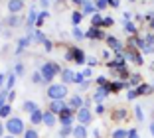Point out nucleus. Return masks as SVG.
Wrapping results in <instances>:
<instances>
[{
	"instance_id": "50",
	"label": "nucleus",
	"mask_w": 154,
	"mask_h": 138,
	"mask_svg": "<svg viewBox=\"0 0 154 138\" xmlns=\"http://www.w3.org/2000/svg\"><path fill=\"white\" fill-rule=\"evenodd\" d=\"M14 97H16V93H14V91H10V93H8V101H12Z\"/></svg>"
},
{
	"instance_id": "1",
	"label": "nucleus",
	"mask_w": 154,
	"mask_h": 138,
	"mask_svg": "<svg viewBox=\"0 0 154 138\" xmlns=\"http://www.w3.org/2000/svg\"><path fill=\"white\" fill-rule=\"evenodd\" d=\"M48 97H50L51 101H59V99L67 97V87H65L63 83H59V85H50V89H48Z\"/></svg>"
},
{
	"instance_id": "21",
	"label": "nucleus",
	"mask_w": 154,
	"mask_h": 138,
	"mask_svg": "<svg viewBox=\"0 0 154 138\" xmlns=\"http://www.w3.org/2000/svg\"><path fill=\"white\" fill-rule=\"evenodd\" d=\"M71 20H73V24H75V26H79V24H81V20H83V14L81 12H73Z\"/></svg>"
},
{
	"instance_id": "48",
	"label": "nucleus",
	"mask_w": 154,
	"mask_h": 138,
	"mask_svg": "<svg viewBox=\"0 0 154 138\" xmlns=\"http://www.w3.org/2000/svg\"><path fill=\"white\" fill-rule=\"evenodd\" d=\"M103 111H105V107H103V105H99V107H97V112H99V115H103Z\"/></svg>"
},
{
	"instance_id": "35",
	"label": "nucleus",
	"mask_w": 154,
	"mask_h": 138,
	"mask_svg": "<svg viewBox=\"0 0 154 138\" xmlns=\"http://www.w3.org/2000/svg\"><path fill=\"white\" fill-rule=\"evenodd\" d=\"M107 0H97V10H103V8H107Z\"/></svg>"
},
{
	"instance_id": "30",
	"label": "nucleus",
	"mask_w": 154,
	"mask_h": 138,
	"mask_svg": "<svg viewBox=\"0 0 154 138\" xmlns=\"http://www.w3.org/2000/svg\"><path fill=\"white\" fill-rule=\"evenodd\" d=\"M34 40H36V41H45V38H44V34L38 30V32H34Z\"/></svg>"
},
{
	"instance_id": "15",
	"label": "nucleus",
	"mask_w": 154,
	"mask_h": 138,
	"mask_svg": "<svg viewBox=\"0 0 154 138\" xmlns=\"http://www.w3.org/2000/svg\"><path fill=\"white\" fill-rule=\"evenodd\" d=\"M81 6H83V12H85V14L95 12V4H93L91 0H83V2H81Z\"/></svg>"
},
{
	"instance_id": "11",
	"label": "nucleus",
	"mask_w": 154,
	"mask_h": 138,
	"mask_svg": "<svg viewBox=\"0 0 154 138\" xmlns=\"http://www.w3.org/2000/svg\"><path fill=\"white\" fill-rule=\"evenodd\" d=\"M73 77H75V73H73L71 69H63V71H61V79H63V85H65V83H73Z\"/></svg>"
},
{
	"instance_id": "54",
	"label": "nucleus",
	"mask_w": 154,
	"mask_h": 138,
	"mask_svg": "<svg viewBox=\"0 0 154 138\" xmlns=\"http://www.w3.org/2000/svg\"><path fill=\"white\" fill-rule=\"evenodd\" d=\"M152 28H154V16H152Z\"/></svg>"
},
{
	"instance_id": "36",
	"label": "nucleus",
	"mask_w": 154,
	"mask_h": 138,
	"mask_svg": "<svg viewBox=\"0 0 154 138\" xmlns=\"http://www.w3.org/2000/svg\"><path fill=\"white\" fill-rule=\"evenodd\" d=\"M83 73H75V77H73V83H83Z\"/></svg>"
},
{
	"instance_id": "26",
	"label": "nucleus",
	"mask_w": 154,
	"mask_h": 138,
	"mask_svg": "<svg viewBox=\"0 0 154 138\" xmlns=\"http://www.w3.org/2000/svg\"><path fill=\"white\" fill-rule=\"evenodd\" d=\"M24 138H38V132L34 128H28L26 132H24Z\"/></svg>"
},
{
	"instance_id": "53",
	"label": "nucleus",
	"mask_w": 154,
	"mask_h": 138,
	"mask_svg": "<svg viewBox=\"0 0 154 138\" xmlns=\"http://www.w3.org/2000/svg\"><path fill=\"white\" fill-rule=\"evenodd\" d=\"M2 138H16V136H10V134H8V136H2Z\"/></svg>"
},
{
	"instance_id": "8",
	"label": "nucleus",
	"mask_w": 154,
	"mask_h": 138,
	"mask_svg": "<svg viewBox=\"0 0 154 138\" xmlns=\"http://www.w3.org/2000/svg\"><path fill=\"white\" fill-rule=\"evenodd\" d=\"M22 8H24V0H10L8 2V10L12 14H18Z\"/></svg>"
},
{
	"instance_id": "16",
	"label": "nucleus",
	"mask_w": 154,
	"mask_h": 138,
	"mask_svg": "<svg viewBox=\"0 0 154 138\" xmlns=\"http://www.w3.org/2000/svg\"><path fill=\"white\" fill-rule=\"evenodd\" d=\"M107 44H109V45H111V48H115V51H117V54H119V55H121V51H122V45H121V44H119V41H117V40H115V38H107Z\"/></svg>"
},
{
	"instance_id": "43",
	"label": "nucleus",
	"mask_w": 154,
	"mask_h": 138,
	"mask_svg": "<svg viewBox=\"0 0 154 138\" xmlns=\"http://www.w3.org/2000/svg\"><path fill=\"white\" fill-rule=\"evenodd\" d=\"M4 103H6V95H4V93H0V109L4 107Z\"/></svg>"
},
{
	"instance_id": "20",
	"label": "nucleus",
	"mask_w": 154,
	"mask_h": 138,
	"mask_svg": "<svg viewBox=\"0 0 154 138\" xmlns=\"http://www.w3.org/2000/svg\"><path fill=\"white\" fill-rule=\"evenodd\" d=\"M20 22H22V20H20L18 14H12V16H10V20H8L10 26H20Z\"/></svg>"
},
{
	"instance_id": "18",
	"label": "nucleus",
	"mask_w": 154,
	"mask_h": 138,
	"mask_svg": "<svg viewBox=\"0 0 154 138\" xmlns=\"http://www.w3.org/2000/svg\"><path fill=\"white\" fill-rule=\"evenodd\" d=\"M103 26V16L101 14H93V18H91V28H99Z\"/></svg>"
},
{
	"instance_id": "47",
	"label": "nucleus",
	"mask_w": 154,
	"mask_h": 138,
	"mask_svg": "<svg viewBox=\"0 0 154 138\" xmlns=\"http://www.w3.org/2000/svg\"><path fill=\"white\" fill-rule=\"evenodd\" d=\"M107 2H109L111 6H119V0H107Z\"/></svg>"
},
{
	"instance_id": "2",
	"label": "nucleus",
	"mask_w": 154,
	"mask_h": 138,
	"mask_svg": "<svg viewBox=\"0 0 154 138\" xmlns=\"http://www.w3.org/2000/svg\"><path fill=\"white\" fill-rule=\"evenodd\" d=\"M4 128L10 132V136H18V134L24 132V122H22V118H8Z\"/></svg>"
},
{
	"instance_id": "34",
	"label": "nucleus",
	"mask_w": 154,
	"mask_h": 138,
	"mask_svg": "<svg viewBox=\"0 0 154 138\" xmlns=\"http://www.w3.org/2000/svg\"><path fill=\"white\" fill-rule=\"evenodd\" d=\"M45 18H48V12H42L40 14V16H38V20H36V24H38V26H40V24H44V20Z\"/></svg>"
},
{
	"instance_id": "49",
	"label": "nucleus",
	"mask_w": 154,
	"mask_h": 138,
	"mask_svg": "<svg viewBox=\"0 0 154 138\" xmlns=\"http://www.w3.org/2000/svg\"><path fill=\"white\" fill-rule=\"evenodd\" d=\"M4 136V124H2V122H0V138Z\"/></svg>"
},
{
	"instance_id": "13",
	"label": "nucleus",
	"mask_w": 154,
	"mask_h": 138,
	"mask_svg": "<svg viewBox=\"0 0 154 138\" xmlns=\"http://www.w3.org/2000/svg\"><path fill=\"white\" fill-rule=\"evenodd\" d=\"M73 136H75V138H87V130H85V126H83V124L75 126V128H73Z\"/></svg>"
},
{
	"instance_id": "12",
	"label": "nucleus",
	"mask_w": 154,
	"mask_h": 138,
	"mask_svg": "<svg viewBox=\"0 0 154 138\" xmlns=\"http://www.w3.org/2000/svg\"><path fill=\"white\" fill-rule=\"evenodd\" d=\"M42 122H45V124L48 126H55V115L54 112H44V120H42Z\"/></svg>"
},
{
	"instance_id": "38",
	"label": "nucleus",
	"mask_w": 154,
	"mask_h": 138,
	"mask_svg": "<svg viewBox=\"0 0 154 138\" xmlns=\"http://www.w3.org/2000/svg\"><path fill=\"white\" fill-rule=\"evenodd\" d=\"M138 83H140V77L138 75H132L131 81H128V85H138Z\"/></svg>"
},
{
	"instance_id": "37",
	"label": "nucleus",
	"mask_w": 154,
	"mask_h": 138,
	"mask_svg": "<svg viewBox=\"0 0 154 138\" xmlns=\"http://www.w3.org/2000/svg\"><path fill=\"white\" fill-rule=\"evenodd\" d=\"M134 112H136V118H138V120L144 118V112H142V109H140V107H136V109H134Z\"/></svg>"
},
{
	"instance_id": "5",
	"label": "nucleus",
	"mask_w": 154,
	"mask_h": 138,
	"mask_svg": "<svg viewBox=\"0 0 154 138\" xmlns=\"http://www.w3.org/2000/svg\"><path fill=\"white\" fill-rule=\"evenodd\" d=\"M65 109H67V107H65L63 99H59V101H51V105H50V112H54V115H61Z\"/></svg>"
},
{
	"instance_id": "55",
	"label": "nucleus",
	"mask_w": 154,
	"mask_h": 138,
	"mask_svg": "<svg viewBox=\"0 0 154 138\" xmlns=\"http://www.w3.org/2000/svg\"><path fill=\"white\" fill-rule=\"evenodd\" d=\"M152 40H154V38H152Z\"/></svg>"
},
{
	"instance_id": "10",
	"label": "nucleus",
	"mask_w": 154,
	"mask_h": 138,
	"mask_svg": "<svg viewBox=\"0 0 154 138\" xmlns=\"http://www.w3.org/2000/svg\"><path fill=\"white\" fill-rule=\"evenodd\" d=\"M85 38H91V40H99V38H103V32H101L99 28H91V30L85 34Z\"/></svg>"
},
{
	"instance_id": "46",
	"label": "nucleus",
	"mask_w": 154,
	"mask_h": 138,
	"mask_svg": "<svg viewBox=\"0 0 154 138\" xmlns=\"http://www.w3.org/2000/svg\"><path fill=\"white\" fill-rule=\"evenodd\" d=\"M4 81H6V75H2V73H0V87L4 85Z\"/></svg>"
},
{
	"instance_id": "32",
	"label": "nucleus",
	"mask_w": 154,
	"mask_h": 138,
	"mask_svg": "<svg viewBox=\"0 0 154 138\" xmlns=\"http://www.w3.org/2000/svg\"><path fill=\"white\" fill-rule=\"evenodd\" d=\"M22 73H24V65H22V63H18V65L14 67V75H22Z\"/></svg>"
},
{
	"instance_id": "3",
	"label": "nucleus",
	"mask_w": 154,
	"mask_h": 138,
	"mask_svg": "<svg viewBox=\"0 0 154 138\" xmlns=\"http://www.w3.org/2000/svg\"><path fill=\"white\" fill-rule=\"evenodd\" d=\"M40 73H42V79H44L45 83H50V81L54 79V75L57 73V65H55V63H44Z\"/></svg>"
},
{
	"instance_id": "6",
	"label": "nucleus",
	"mask_w": 154,
	"mask_h": 138,
	"mask_svg": "<svg viewBox=\"0 0 154 138\" xmlns=\"http://www.w3.org/2000/svg\"><path fill=\"white\" fill-rule=\"evenodd\" d=\"M73 115H75V111H73V109H65V111L59 115L61 124H63V126H69V124H71V120H73Z\"/></svg>"
},
{
	"instance_id": "41",
	"label": "nucleus",
	"mask_w": 154,
	"mask_h": 138,
	"mask_svg": "<svg viewBox=\"0 0 154 138\" xmlns=\"http://www.w3.org/2000/svg\"><path fill=\"white\" fill-rule=\"evenodd\" d=\"M103 26H113V18H103Z\"/></svg>"
},
{
	"instance_id": "29",
	"label": "nucleus",
	"mask_w": 154,
	"mask_h": 138,
	"mask_svg": "<svg viewBox=\"0 0 154 138\" xmlns=\"http://www.w3.org/2000/svg\"><path fill=\"white\" fill-rule=\"evenodd\" d=\"M125 28H127V32H131V34H136V26L131 22H125Z\"/></svg>"
},
{
	"instance_id": "25",
	"label": "nucleus",
	"mask_w": 154,
	"mask_h": 138,
	"mask_svg": "<svg viewBox=\"0 0 154 138\" xmlns=\"http://www.w3.org/2000/svg\"><path fill=\"white\" fill-rule=\"evenodd\" d=\"M71 132H73V128H71V126H63V128L59 130V136H61V138H65V136H69Z\"/></svg>"
},
{
	"instance_id": "28",
	"label": "nucleus",
	"mask_w": 154,
	"mask_h": 138,
	"mask_svg": "<svg viewBox=\"0 0 154 138\" xmlns=\"http://www.w3.org/2000/svg\"><path fill=\"white\" fill-rule=\"evenodd\" d=\"M136 93H138V95L150 93V87H148V85H140V87H138V89H136Z\"/></svg>"
},
{
	"instance_id": "4",
	"label": "nucleus",
	"mask_w": 154,
	"mask_h": 138,
	"mask_svg": "<svg viewBox=\"0 0 154 138\" xmlns=\"http://www.w3.org/2000/svg\"><path fill=\"white\" fill-rule=\"evenodd\" d=\"M77 118H79V124H89L91 118H93V115H91V111L87 107H81L79 111H77Z\"/></svg>"
},
{
	"instance_id": "23",
	"label": "nucleus",
	"mask_w": 154,
	"mask_h": 138,
	"mask_svg": "<svg viewBox=\"0 0 154 138\" xmlns=\"http://www.w3.org/2000/svg\"><path fill=\"white\" fill-rule=\"evenodd\" d=\"M113 138H127V130L125 128H117L113 132Z\"/></svg>"
},
{
	"instance_id": "24",
	"label": "nucleus",
	"mask_w": 154,
	"mask_h": 138,
	"mask_svg": "<svg viewBox=\"0 0 154 138\" xmlns=\"http://www.w3.org/2000/svg\"><path fill=\"white\" fill-rule=\"evenodd\" d=\"M14 81H16V75H14V73L6 77V89H12V87H14Z\"/></svg>"
},
{
	"instance_id": "22",
	"label": "nucleus",
	"mask_w": 154,
	"mask_h": 138,
	"mask_svg": "<svg viewBox=\"0 0 154 138\" xmlns=\"http://www.w3.org/2000/svg\"><path fill=\"white\" fill-rule=\"evenodd\" d=\"M36 20H38V14H36V10H32V12H30V16H28V26H34V24H36Z\"/></svg>"
},
{
	"instance_id": "52",
	"label": "nucleus",
	"mask_w": 154,
	"mask_h": 138,
	"mask_svg": "<svg viewBox=\"0 0 154 138\" xmlns=\"http://www.w3.org/2000/svg\"><path fill=\"white\" fill-rule=\"evenodd\" d=\"M150 132H152V136H154V122L150 124Z\"/></svg>"
},
{
	"instance_id": "33",
	"label": "nucleus",
	"mask_w": 154,
	"mask_h": 138,
	"mask_svg": "<svg viewBox=\"0 0 154 138\" xmlns=\"http://www.w3.org/2000/svg\"><path fill=\"white\" fill-rule=\"evenodd\" d=\"M127 138H138V132H136V128L127 130Z\"/></svg>"
},
{
	"instance_id": "19",
	"label": "nucleus",
	"mask_w": 154,
	"mask_h": 138,
	"mask_svg": "<svg viewBox=\"0 0 154 138\" xmlns=\"http://www.w3.org/2000/svg\"><path fill=\"white\" fill-rule=\"evenodd\" d=\"M24 111L32 115V112H36V111H38V105H36L34 101H26V103H24Z\"/></svg>"
},
{
	"instance_id": "42",
	"label": "nucleus",
	"mask_w": 154,
	"mask_h": 138,
	"mask_svg": "<svg viewBox=\"0 0 154 138\" xmlns=\"http://www.w3.org/2000/svg\"><path fill=\"white\" fill-rule=\"evenodd\" d=\"M115 118H117V120L125 118V111H117V115H115Z\"/></svg>"
},
{
	"instance_id": "40",
	"label": "nucleus",
	"mask_w": 154,
	"mask_h": 138,
	"mask_svg": "<svg viewBox=\"0 0 154 138\" xmlns=\"http://www.w3.org/2000/svg\"><path fill=\"white\" fill-rule=\"evenodd\" d=\"M136 97H138V93H136V91H128L127 99H131V101H132V99H136Z\"/></svg>"
},
{
	"instance_id": "39",
	"label": "nucleus",
	"mask_w": 154,
	"mask_h": 138,
	"mask_svg": "<svg viewBox=\"0 0 154 138\" xmlns=\"http://www.w3.org/2000/svg\"><path fill=\"white\" fill-rule=\"evenodd\" d=\"M32 81H34V83H42V81H44V79H42V73H34Z\"/></svg>"
},
{
	"instance_id": "9",
	"label": "nucleus",
	"mask_w": 154,
	"mask_h": 138,
	"mask_svg": "<svg viewBox=\"0 0 154 138\" xmlns=\"http://www.w3.org/2000/svg\"><path fill=\"white\" fill-rule=\"evenodd\" d=\"M69 105H71V109H73V111H79V109L83 107V99L79 97V95H75V97H71Z\"/></svg>"
},
{
	"instance_id": "14",
	"label": "nucleus",
	"mask_w": 154,
	"mask_h": 138,
	"mask_svg": "<svg viewBox=\"0 0 154 138\" xmlns=\"http://www.w3.org/2000/svg\"><path fill=\"white\" fill-rule=\"evenodd\" d=\"M71 51H73V59H75V61L79 63V65H81V63L85 61V54H83L81 49H75V48H73Z\"/></svg>"
},
{
	"instance_id": "51",
	"label": "nucleus",
	"mask_w": 154,
	"mask_h": 138,
	"mask_svg": "<svg viewBox=\"0 0 154 138\" xmlns=\"http://www.w3.org/2000/svg\"><path fill=\"white\" fill-rule=\"evenodd\" d=\"M40 4L42 6H48V4H50V0H40Z\"/></svg>"
},
{
	"instance_id": "7",
	"label": "nucleus",
	"mask_w": 154,
	"mask_h": 138,
	"mask_svg": "<svg viewBox=\"0 0 154 138\" xmlns=\"http://www.w3.org/2000/svg\"><path fill=\"white\" fill-rule=\"evenodd\" d=\"M107 95H109V89H107V87H99V89L95 91V95H93V101L101 105V103L105 101V97H107Z\"/></svg>"
},
{
	"instance_id": "44",
	"label": "nucleus",
	"mask_w": 154,
	"mask_h": 138,
	"mask_svg": "<svg viewBox=\"0 0 154 138\" xmlns=\"http://www.w3.org/2000/svg\"><path fill=\"white\" fill-rule=\"evenodd\" d=\"M44 45H45V49H48V51H51V41H50V40H45Z\"/></svg>"
},
{
	"instance_id": "17",
	"label": "nucleus",
	"mask_w": 154,
	"mask_h": 138,
	"mask_svg": "<svg viewBox=\"0 0 154 138\" xmlns=\"http://www.w3.org/2000/svg\"><path fill=\"white\" fill-rule=\"evenodd\" d=\"M30 118H32V124H40L42 120H44V112H42V111H36V112H32V115H30Z\"/></svg>"
},
{
	"instance_id": "31",
	"label": "nucleus",
	"mask_w": 154,
	"mask_h": 138,
	"mask_svg": "<svg viewBox=\"0 0 154 138\" xmlns=\"http://www.w3.org/2000/svg\"><path fill=\"white\" fill-rule=\"evenodd\" d=\"M8 115H10V105H4L0 109V116H8Z\"/></svg>"
},
{
	"instance_id": "45",
	"label": "nucleus",
	"mask_w": 154,
	"mask_h": 138,
	"mask_svg": "<svg viewBox=\"0 0 154 138\" xmlns=\"http://www.w3.org/2000/svg\"><path fill=\"white\" fill-rule=\"evenodd\" d=\"M79 87H81V89H87V87H89V81H83V83L79 85Z\"/></svg>"
},
{
	"instance_id": "27",
	"label": "nucleus",
	"mask_w": 154,
	"mask_h": 138,
	"mask_svg": "<svg viewBox=\"0 0 154 138\" xmlns=\"http://www.w3.org/2000/svg\"><path fill=\"white\" fill-rule=\"evenodd\" d=\"M73 36H75L77 40H83V38H85V34L79 30V26H75V30H73Z\"/></svg>"
}]
</instances>
